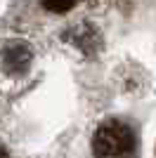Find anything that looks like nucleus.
<instances>
[{
    "label": "nucleus",
    "instance_id": "f257e3e1",
    "mask_svg": "<svg viewBox=\"0 0 156 158\" xmlns=\"http://www.w3.org/2000/svg\"><path fill=\"white\" fill-rule=\"evenodd\" d=\"M92 151L97 158H135L137 137L128 123L118 118L104 120L95 130Z\"/></svg>",
    "mask_w": 156,
    "mask_h": 158
},
{
    "label": "nucleus",
    "instance_id": "f03ea898",
    "mask_svg": "<svg viewBox=\"0 0 156 158\" xmlns=\"http://www.w3.org/2000/svg\"><path fill=\"white\" fill-rule=\"evenodd\" d=\"M31 66V50L24 43H10L2 50V69L10 76H21Z\"/></svg>",
    "mask_w": 156,
    "mask_h": 158
},
{
    "label": "nucleus",
    "instance_id": "7ed1b4c3",
    "mask_svg": "<svg viewBox=\"0 0 156 158\" xmlns=\"http://www.w3.org/2000/svg\"><path fill=\"white\" fill-rule=\"evenodd\" d=\"M40 2H43L45 10H50V12H54V14L69 12V10L76 5V0H40Z\"/></svg>",
    "mask_w": 156,
    "mask_h": 158
},
{
    "label": "nucleus",
    "instance_id": "20e7f679",
    "mask_svg": "<svg viewBox=\"0 0 156 158\" xmlns=\"http://www.w3.org/2000/svg\"><path fill=\"white\" fill-rule=\"evenodd\" d=\"M0 158H10V156H7V151L2 149V146H0Z\"/></svg>",
    "mask_w": 156,
    "mask_h": 158
}]
</instances>
